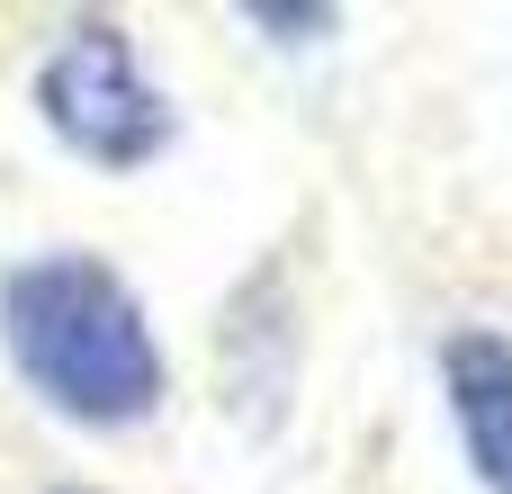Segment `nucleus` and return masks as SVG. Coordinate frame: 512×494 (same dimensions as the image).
<instances>
[{"label": "nucleus", "instance_id": "obj_2", "mask_svg": "<svg viewBox=\"0 0 512 494\" xmlns=\"http://www.w3.org/2000/svg\"><path fill=\"white\" fill-rule=\"evenodd\" d=\"M36 117L90 171H144L180 135V108L144 81V63H135V45H126L117 18H72L45 45V63H36Z\"/></svg>", "mask_w": 512, "mask_h": 494}, {"label": "nucleus", "instance_id": "obj_5", "mask_svg": "<svg viewBox=\"0 0 512 494\" xmlns=\"http://www.w3.org/2000/svg\"><path fill=\"white\" fill-rule=\"evenodd\" d=\"M243 27L279 36V45H315L342 27V9H315V0H243Z\"/></svg>", "mask_w": 512, "mask_h": 494}, {"label": "nucleus", "instance_id": "obj_4", "mask_svg": "<svg viewBox=\"0 0 512 494\" xmlns=\"http://www.w3.org/2000/svg\"><path fill=\"white\" fill-rule=\"evenodd\" d=\"M432 369H441V405H450V432H459L477 494H512V333L504 324H450Z\"/></svg>", "mask_w": 512, "mask_h": 494}, {"label": "nucleus", "instance_id": "obj_6", "mask_svg": "<svg viewBox=\"0 0 512 494\" xmlns=\"http://www.w3.org/2000/svg\"><path fill=\"white\" fill-rule=\"evenodd\" d=\"M54 494H99V486H54Z\"/></svg>", "mask_w": 512, "mask_h": 494}, {"label": "nucleus", "instance_id": "obj_1", "mask_svg": "<svg viewBox=\"0 0 512 494\" xmlns=\"http://www.w3.org/2000/svg\"><path fill=\"white\" fill-rule=\"evenodd\" d=\"M0 351L27 396L81 432H135L171 387L144 297L99 252H36L0 270Z\"/></svg>", "mask_w": 512, "mask_h": 494}, {"label": "nucleus", "instance_id": "obj_3", "mask_svg": "<svg viewBox=\"0 0 512 494\" xmlns=\"http://www.w3.org/2000/svg\"><path fill=\"white\" fill-rule=\"evenodd\" d=\"M216 378H225V414L252 432H279L288 387H297V288L288 261H261L216 324Z\"/></svg>", "mask_w": 512, "mask_h": 494}]
</instances>
